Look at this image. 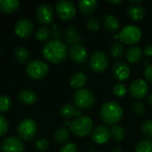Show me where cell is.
<instances>
[{
	"label": "cell",
	"instance_id": "6da1fadb",
	"mask_svg": "<svg viewBox=\"0 0 152 152\" xmlns=\"http://www.w3.org/2000/svg\"><path fill=\"white\" fill-rule=\"evenodd\" d=\"M67 54L66 45L59 39L50 40L43 47V56L47 61L53 64L62 62L66 59Z\"/></svg>",
	"mask_w": 152,
	"mask_h": 152
},
{
	"label": "cell",
	"instance_id": "7a4b0ae2",
	"mask_svg": "<svg viewBox=\"0 0 152 152\" xmlns=\"http://www.w3.org/2000/svg\"><path fill=\"white\" fill-rule=\"evenodd\" d=\"M122 107L115 102H105L100 110L101 119L109 126H115L123 117Z\"/></svg>",
	"mask_w": 152,
	"mask_h": 152
},
{
	"label": "cell",
	"instance_id": "3957f363",
	"mask_svg": "<svg viewBox=\"0 0 152 152\" xmlns=\"http://www.w3.org/2000/svg\"><path fill=\"white\" fill-rule=\"evenodd\" d=\"M70 131L72 134L79 138L86 137L88 135L94 126V123L92 119L86 116H80L75 118L70 123Z\"/></svg>",
	"mask_w": 152,
	"mask_h": 152
},
{
	"label": "cell",
	"instance_id": "277c9868",
	"mask_svg": "<svg viewBox=\"0 0 152 152\" xmlns=\"http://www.w3.org/2000/svg\"><path fill=\"white\" fill-rule=\"evenodd\" d=\"M142 37V31L139 27L135 25H126L122 28L119 35H115L114 38H119L120 41L126 45H135Z\"/></svg>",
	"mask_w": 152,
	"mask_h": 152
},
{
	"label": "cell",
	"instance_id": "5b68a950",
	"mask_svg": "<svg viewBox=\"0 0 152 152\" xmlns=\"http://www.w3.org/2000/svg\"><path fill=\"white\" fill-rule=\"evenodd\" d=\"M73 102L77 108L87 110L91 109L95 103V96L90 90L81 88L75 93L73 96Z\"/></svg>",
	"mask_w": 152,
	"mask_h": 152
},
{
	"label": "cell",
	"instance_id": "8992f818",
	"mask_svg": "<svg viewBox=\"0 0 152 152\" xmlns=\"http://www.w3.org/2000/svg\"><path fill=\"white\" fill-rule=\"evenodd\" d=\"M48 71V65L40 60L31 61L26 65V73L32 79H42L47 75Z\"/></svg>",
	"mask_w": 152,
	"mask_h": 152
},
{
	"label": "cell",
	"instance_id": "52a82bcc",
	"mask_svg": "<svg viewBox=\"0 0 152 152\" xmlns=\"http://www.w3.org/2000/svg\"><path fill=\"white\" fill-rule=\"evenodd\" d=\"M37 125L33 119L30 118L22 120L17 127V133L20 138L27 142L33 140L37 134Z\"/></svg>",
	"mask_w": 152,
	"mask_h": 152
},
{
	"label": "cell",
	"instance_id": "ba28073f",
	"mask_svg": "<svg viewBox=\"0 0 152 152\" xmlns=\"http://www.w3.org/2000/svg\"><path fill=\"white\" fill-rule=\"evenodd\" d=\"M89 66L95 73H102L109 67V59L106 53L98 51L92 54L89 60Z\"/></svg>",
	"mask_w": 152,
	"mask_h": 152
},
{
	"label": "cell",
	"instance_id": "9c48e42d",
	"mask_svg": "<svg viewBox=\"0 0 152 152\" xmlns=\"http://www.w3.org/2000/svg\"><path fill=\"white\" fill-rule=\"evenodd\" d=\"M56 12L58 16L64 20H71L75 17L77 12L76 5L70 0H60L56 4Z\"/></svg>",
	"mask_w": 152,
	"mask_h": 152
},
{
	"label": "cell",
	"instance_id": "30bf717a",
	"mask_svg": "<svg viewBox=\"0 0 152 152\" xmlns=\"http://www.w3.org/2000/svg\"><path fill=\"white\" fill-rule=\"evenodd\" d=\"M36 16L37 20L42 24H50L54 17L53 8L49 4H40L36 12Z\"/></svg>",
	"mask_w": 152,
	"mask_h": 152
},
{
	"label": "cell",
	"instance_id": "8fae6325",
	"mask_svg": "<svg viewBox=\"0 0 152 152\" xmlns=\"http://www.w3.org/2000/svg\"><path fill=\"white\" fill-rule=\"evenodd\" d=\"M148 92H149V86L147 82L141 78L134 80L129 87V93L131 96H133L135 99H141L145 97Z\"/></svg>",
	"mask_w": 152,
	"mask_h": 152
},
{
	"label": "cell",
	"instance_id": "7c38bea8",
	"mask_svg": "<svg viewBox=\"0 0 152 152\" xmlns=\"http://www.w3.org/2000/svg\"><path fill=\"white\" fill-rule=\"evenodd\" d=\"M69 54L70 59L77 63V64H83L87 61V51L85 46H83L81 44H75L70 45L69 49Z\"/></svg>",
	"mask_w": 152,
	"mask_h": 152
},
{
	"label": "cell",
	"instance_id": "4fadbf2b",
	"mask_svg": "<svg viewBox=\"0 0 152 152\" xmlns=\"http://www.w3.org/2000/svg\"><path fill=\"white\" fill-rule=\"evenodd\" d=\"M1 150L2 152H23L24 144L20 138L15 136H9L4 140Z\"/></svg>",
	"mask_w": 152,
	"mask_h": 152
},
{
	"label": "cell",
	"instance_id": "5bb4252c",
	"mask_svg": "<svg viewBox=\"0 0 152 152\" xmlns=\"http://www.w3.org/2000/svg\"><path fill=\"white\" fill-rule=\"evenodd\" d=\"M110 137V129L106 126H98L93 130L91 134L93 142L97 144H104L108 142Z\"/></svg>",
	"mask_w": 152,
	"mask_h": 152
},
{
	"label": "cell",
	"instance_id": "9a60e30c",
	"mask_svg": "<svg viewBox=\"0 0 152 152\" xmlns=\"http://www.w3.org/2000/svg\"><path fill=\"white\" fill-rule=\"evenodd\" d=\"M34 26L30 20L28 19H20L19 20L15 26H14V31L18 37L20 38H27L28 37L32 31H33Z\"/></svg>",
	"mask_w": 152,
	"mask_h": 152
},
{
	"label": "cell",
	"instance_id": "2e32d148",
	"mask_svg": "<svg viewBox=\"0 0 152 152\" xmlns=\"http://www.w3.org/2000/svg\"><path fill=\"white\" fill-rule=\"evenodd\" d=\"M112 74L115 79L118 81L126 80L130 76V68L124 61H117L112 68Z\"/></svg>",
	"mask_w": 152,
	"mask_h": 152
},
{
	"label": "cell",
	"instance_id": "e0dca14e",
	"mask_svg": "<svg viewBox=\"0 0 152 152\" xmlns=\"http://www.w3.org/2000/svg\"><path fill=\"white\" fill-rule=\"evenodd\" d=\"M102 25H103L104 28L110 33H114V32L118 31L120 27L119 20L113 14L104 15V17L102 19Z\"/></svg>",
	"mask_w": 152,
	"mask_h": 152
},
{
	"label": "cell",
	"instance_id": "ac0fdd59",
	"mask_svg": "<svg viewBox=\"0 0 152 152\" xmlns=\"http://www.w3.org/2000/svg\"><path fill=\"white\" fill-rule=\"evenodd\" d=\"M143 55V50L139 46H132L130 47L126 53V61L131 64L137 63Z\"/></svg>",
	"mask_w": 152,
	"mask_h": 152
},
{
	"label": "cell",
	"instance_id": "d6986e66",
	"mask_svg": "<svg viewBox=\"0 0 152 152\" xmlns=\"http://www.w3.org/2000/svg\"><path fill=\"white\" fill-rule=\"evenodd\" d=\"M127 14L131 20L134 21L142 20L144 18L145 11L142 5L139 4H131L127 8Z\"/></svg>",
	"mask_w": 152,
	"mask_h": 152
},
{
	"label": "cell",
	"instance_id": "ffe728a7",
	"mask_svg": "<svg viewBox=\"0 0 152 152\" xmlns=\"http://www.w3.org/2000/svg\"><path fill=\"white\" fill-rule=\"evenodd\" d=\"M77 5L79 11L84 15H89L92 14L96 10L98 2L96 0H88V1L83 0V1H79Z\"/></svg>",
	"mask_w": 152,
	"mask_h": 152
},
{
	"label": "cell",
	"instance_id": "44dd1931",
	"mask_svg": "<svg viewBox=\"0 0 152 152\" xmlns=\"http://www.w3.org/2000/svg\"><path fill=\"white\" fill-rule=\"evenodd\" d=\"M65 38L67 43L70 45L75 44H79V42L81 41V37L78 35L76 27L73 25H69L66 28Z\"/></svg>",
	"mask_w": 152,
	"mask_h": 152
},
{
	"label": "cell",
	"instance_id": "7402d4cb",
	"mask_svg": "<svg viewBox=\"0 0 152 152\" xmlns=\"http://www.w3.org/2000/svg\"><path fill=\"white\" fill-rule=\"evenodd\" d=\"M19 100L20 102L26 105H31L37 100L36 93L29 89H24L19 93Z\"/></svg>",
	"mask_w": 152,
	"mask_h": 152
},
{
	"label": "cell",
	"instance_id": "603a6c76",
	"mask_svg": "<svg viewBox=\"0 0 152 152\" xmlns=\"http://www.w3.org/2000/svg\"><path fill=\"white\" fill-rule=\"evenodd\" d=\"M87 77L84 73L81 72H77L74 73L70 78H69V84L73 88L76 89H81L86 83Z\"/></svg>",
	"mask_w": 152,
	"mask_h": 152
},
{
	"label": "cell",
	"instance_id": "cb8c5ba5",
	"mask_svg": "<svg viewBox=\"0 0 152 152\" xmlns=\"http://www.w3.org/2000/svg\"><path fill=\"white\" fill-rule=\"evenodd\" d=\"M20 5L18 0H0V12L3 13H11L15 12Z\"/></svg>",
	"mask_w": 152,
	"mask_h": 152
},
{
	"label": "cell",
	"instance_id": "d4e9b609",
	"mask_svg": "<svg viewBox=\"0 0 152 152\" xmlns=\"http://www.w3.org/2000/svg\"><path fill=\"white\" fill-rule=\"evenodd\" d=\"M61 114L65 118H73V117H76V116L80 117L81 112L79 110H77V107L74 106L73 104L66 103V104H64L61 107Z\"/></svg>",
	"mask_w": 152,
	"mask_h": 152
},
{
	"label": "cell",
	"instance_id": "484cf974",
	"mask_svg": "<svg viewBox=\"0 0 152 152\" xmlns=\"http://www.w3.org/2000/svg\"><path fill=\"white\" fill-rule=\"evenodd\" d=\"M70 133L68 128L66 127H59L55 132H54V140L58 143H64L69 139Z\"/></svg>",
	"mask_w": 152,
	"mask_h": 152
},
{
	"label": "cell",
	"instance_id": "4316f807",
	"mask_svg": "<svg viewBox=\"0 0 152 152\" xmlns=\"http://www.w3.org/2000/svg\"><path fill=\"white\" fill-rule=\"evenodd\" d=\"M13 56L18 62L25 63L26 61H28L29 58V53L25 47L20 46L13 51Z\"/></svg>",
	"mask_w": 152,
	"mask_h": 152
},
{
	"label": "cell",
	"instance_id": "83f0119b",
	"mask_svg": "<svg viewBox=\"0 0 152 152\" xmlns=\"http://www.w3.org/2000/svg\"><path fill=\"white\" fill-rule=\"evenodd\" d=\"M110 134H111V137L115 141L121 142L126 137V131L123 126H121L119 125H115L110 129Z\"/></svg>",
	"mask_w": 152,
	"mask_h": 152
},
{
	"label": "cell",
	"instance_id": "f1b7e54d",
	"mask_svg": "<svg viewBox=\"0 0 152 152\" xmlns=\"http://www.w3.org/2000/svg\"><path fill=\"white\" fill-rule=\"evenodd\" d=\"M124 45L120 42H115L110 47V55L114 59H119L124 54Z\"/></svg>",
	"mask_w": 152,
	"mask_h": 152
},
{
	"label": "cell",
	"instance_id": "f546056e",
	"mask_svg": "<svg viewBox=\"0 0 152 152\" xmlns=\"http://www.w3.org/2000/svg\"><path fill=\"white\" fill-rule=\"evenodd\" d=\"M135 152H152V141L142 140L135 147Z\"/></svg>",
	"mask_w": 152,
	"mask_h": 152
},
{
	"label": "cell",
	"instance_id": "4dcf8cb0",
	"mask_svg": "<svg viewBox=\"0 0 152 152\" xmlns=\"http://www.w3.org/2000/svg\"><path fill=\"white\" fill-rule=\"evenodd\" d=\"M101 23L100 20L95 17H89L86 20V28L91 32H96L100 29Z\"/></svg>",
	"mask_w": 152,
	"mask_h": 152
},
{
	"label": "cell",
	"instance_id": "1f68e13d",
	"mask_svg": "<svg viewBox=\"0 0 152 152\" xmlns=\"http://www.w3.org/2000/svg\"><path fill=\"white\" fill-rule=\"evenodd\" d=\"M51 36V30L47 27H40L36 31V37L39 41H45Z\"/></svg>",
	"mask_w": 152,
	"mask_h": 152
},
{
	"label": "cell",
	"instance_id": "d6a6232c",
	"mask_svg": "<svg viewBox=\"0 0 152 152\" xmlns=\"http://www.w3.org/2000/svg\"><path fill=\"white\" fill-rule=\"evenodd\" d=\"M12 106V101L10 97L6 95H1L0 96V112H5L7 111Z\"/></svg>",
	"mask_w": 152,
	"mask_h": 152
},
{
	"label": "cell",
	"instance_id": "836d02e7",
	"mask_svg": "<svg viewBox=\"0 0 152 152\" xmlns=\"http://www.w3.org/2000/svg\"><path fill=\"white\" fill-rule=\"evenodd\" d=\"M142 131L145 137L152 139V120L148 119L145 122H143L142 126Z\"/></svg>",
	"mask_w": 152,
	"mask_h": 152
},
{
	"label": "cell",
	"instance_id": "e575fe53",
	"mask_svg": "<svg viewBox=\"0 0 152 152\" xmlns=\"http://www.w3.org/2000/svg\"><path fill=\"white\" fill-rule=\"evenodd\" d=\"M113 93L114 94L117 96V97H124L126 93H127V90H126V87L123 85V84H116L113 87Z\"/></svg>",
	"mask_w": 152,
	"mask_h": 152
},
{
	"label": "cell",
	"instance_id": "d590c367",
	"mask_svg": "<svg viewBox=\"0 0 152 152\" xmlns=\"http://www.w3.org/2000/svg\"><path fill=\"white\" fill-rule=\"evenodd\" d=\"M132 110L138 116H143L146 111V108L144 104L140 102H135L132 106Z\"/></svg>",
	"mask_w": 152,
	"mask_h": 152
},
{
	"label": "cell",
	"instance_id": "8d00e7d4",
	"mask_svg": "<svg viewBox=\"0 0 152 152\" xmlns=\"http://www.w3.org/2000/svg\"><path fill=\"white\" fill-rule=\"evenodd\" d=\"M49 147V142L45 138H40L36 141L35 142V148L39 151H45Z\"/></svg>",
	"mask_w": 152,
	"mask_h": 152
},
{
	"label": "cell",
	"instance_id": "74e56055",
	"mask_svg": "<svg viewBox=\"0 0 152 152\" xmlns=\"http://www.w3.org/2000/svg\"><path fill=\"white\" fill-rule=\"evenodd\" d=\"M9 129L8 120L2 115H0V136H3L6 134Z\"/></svg>",
	"mask_w": 152,
	"mask_h": 152
},
{
	"label": "cell",
	"instance_id": "f35d334b",
	"mask_svg": "<svg viewBox=\"0 0 152 152\" xmlns=\"http://www.w3.org/2000/svg\"><path fill=\"white\" fill-rule=\"evenodd\" d=\"M60 152H77V148L74 143H68L60 150Z\"/></svg>",
	"mask_w": 152,
	"mask_h": 152
},
{
	"label": "cell",
	"instance_id": "ab89813d",
	"mask_svg": "<svg viewBox=\"0 0 152 152\" xmlns=\"http://www.w3.org/2000/svg\"><path fill=\"white\" fill-rule=\"evenodd\" d=\"M143 75L147 81L152 83V65H149L148 67L145 68Z\"/></svg>",
	"mask_w": 152,
	"mask_h": 152
},
{
	"label": "cell",
	"instance_id": "60d3db41",
	"mask_svg": "<svg viewBox=\"0 0 152 152\" xmlns=\"http://www.w3.org/2000/svg\"><path fill=\"white\" fill-rule=\"evenodd\" d=\"M143 53L145 55H147L148 57H151L152 56V45H148L144 48L143 50Z\"/></svg>",
	"mask_w": 152,
	"mask_h": 152
},
{
	"label": "cell",
	"instance_id": "b9f144b4",
	"mask_svg": "<svg viewBox=\"0 0 152 152\" xmlns=\"http://www.w3.org/2000/svg\"><path fill=\"white\" fill-rule=\"evenodd\" d=\"M107 3L108 4H114V5H118V4H121L122 3H123V1L122 0H109V1H107Z\"/></svg>",
	"mask_w": 152,
	"mask_h": 152
},
{
	"label": "cell",
	"instance_id": "7bdbcfd3",
	"mask_svg": "<svg viewBox=\"0 0 152 152\" xmlns=\"http://www.w3.org/2000/svg\"><path fill=\"white\" fill-rule=\"evenodd\" d=\"M147 102H148L151 106H152V94L148 96V98H147Z\"/></svg>",
	"mask_w": 152,
	"mask_h": 152
},
{
	"label": "cell",
	"instance_id": "ee69618b",
	"mask_svg": "<svg viewBox=\"0 0 152 152\" xmlns=\"http://www.w3.org/2000/svg\"><path fill=\"white\" fill-rule=\"evenodd\" d=\"M112 152H122L121 149L119 147H113L112 148Z\"/></svg>",
	"mask_w": 152,
	"mask_h": 152
},
{
	"label": "cell",
	"instance_id": "f6af8a7d",
	"mask_svg": "<svg viewBox=\"0 0 152 152\" xmlns=\"http://www.w3.org/2000/svg\"><path fill=\"white\" fill-rule=\"evenodd\" d=\"M0 152H1V151H0Z\"/></svg>",
	"mask_w": 152,
	"mask_h": 152
}]
</instances>
